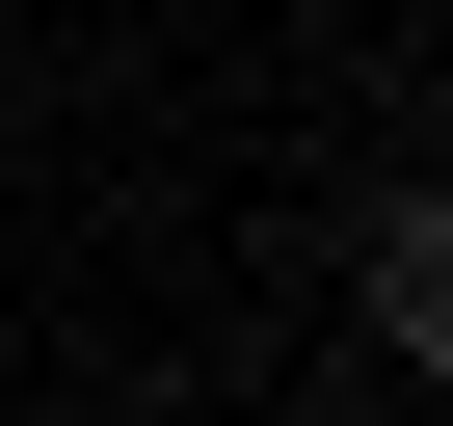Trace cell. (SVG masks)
<instances>
[{
  "mask_svg": "<svg viewBox=\"0 0 453 426\" xmlns=\"http://www.w3.org/2000/svg\"><path fill=\"white\" fill-rule=\"evenodd\" d=\"M347 293H373V346H400V373H426V346H453V213H426V186H400V213H373V267H347Z\"/></svg>",
  "mask_w": 453,
  "mask_h": 426,
  "instance_id": "6da1fadb",
  "label": "cell"
}]
</instances>
